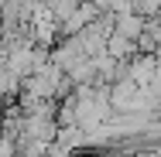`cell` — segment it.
<instances>
[{
	"label": "cell",
	"mask_w": 161,
	"mask_h": 157,
	"mask_svg": "<svg viewBox=\"0 0 161 157\" xmlns=\"http://www.w3.org/2000/svg\"><path fill=\"white\" fill-rule=\"evenodd\" d=\"M0 157H10V144L7 140H0Z\"/></svg>",
	"instance_id": "obj_2"
},
{
	"label": "cell",
	"mask_w": 161,
	"mask_h": 157,
	"mask_svg": "<svg viewBox=\"0 0 161 157\" xmlns=\"http://www.w3.org/2000/svg\"><path fill=\"white\" fill-rule=\"evenodd\" d=\"M127 51H130V41L124 34H113L110 38V55H127Z\"/></svg>",
	"instance_id": "obj_1"
}]
</instances>
